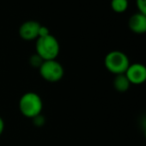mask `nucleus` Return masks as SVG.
<instances>
[{
    "label": "nucleus",
    "instance_id": "obj_6",
    "mask_svg": "<svg viewBox=\"0 0 146 146\" xmlns=\"http://www.w3.org/2000/svg\"><path fill=\"white\" fill-rule=\"evenodd\" d=\"M41 24L37 21L28 20L25 21L19 27V36L25 41L36 40L39 36V29Z\"/></svg>",
    "mask_w": 146,
    "mask_h": 146
},
{
    "label": "nucleus",
    "instance_id": "obj_9",
    "mask_svg": "<svg viewBox=\"0 0 146 146\" xmlns=\"http://www.w3.org/2000/svg\"><path fill=\"white\" fill-rule=\"evenodd\" d=\"M111 9L116 13H123L128 8V0H111Z\"/></svg>",
    "mask_w": 146,
    "mask_h": 146
},
{
    "label": "nucleus",
    "instance_id": "obj_4",
    "mask_svg": "<svg viewBox=\"0 0 146 146\" xmlns=\"http://www.w3.org/2000/svg\"><path fill=\"white\" fill-rule=\"evenodd\" d=\"M39 74L47 82H58L64 75L63 66L56 60H45L39 66Z\"/></svg>",
    "mask_w": 146,
    "mask_h": 146
},
{
    "label": "nucleus",
    "instance_id": "obj_5",
    "mask_svg": "<svg viewBox=\"0 0 146 146\" xmlns=\"http://www.w3.org/2000/svg\"><path fill=\"white\" fill-rule=\"evenodd\" d=\"M124 74L130 84L139 85L144 83L146 80V67L141 63H133L128 66Z\"/></svg>",
    "mask_w": 146,
    "mask_h": 146
},
{
    "label": "nucleus",
    "instance_id": "obj_1",
    "mask_svg": "<svg viewBox=\"0 0 146 146\" xmlns=\"http://www.w3.org/2000/svg\"><path fill=\"white\" fill-rule=\"evenodd\" d=\"M35 49H36V54L43 61L53 60L56 59L60 52V44L56 37L53 36L52 34H48L36 39Z\"/></svg>",
    "mask_w": 146,
    "mask_h": 146
},
{
    "label": "nucleus",
    "instance_id": "obj_8",
    "mask_svg": "<svg viewBox=\"0 0 146 146\" xmlns=\"http://www.w3.org/2000/svg\"><path fill=\"white\" fill-rule=\"evenodd\" d=\"M130 82L128 81L127 77L125 74H117L115 75V78L113 80V87L115 88L117 91L119 92H125L129 89L130 87Z\"/></svg>",
    "mask_w": 146,
    "mask_h": 146
},
{
    "label": "nucleus",
    "instance_id": "obj_2",
    "mask_svg": "<svg viewBox=\"0 0 146 146\" xmlns=\"http://www.w3.org/2000/svg\"><path fill=\"white\" fill-rule=\"evenodd\" d=\"M43 102L41 97L35 92H26L19 100V110L27 118H35L41 114Z\"/></svg>",
    "mask_w": 146,
    "mask_h": 146
},
{
    "label": "nucleus",
    "instance_id": "obj_3",
    "mask_svg": "<svg viewBox=\"0 0 146 146\" xmlns=\"http://www.w3.org/2000/svg\"><path fill=\"white\" fill-rule=\"evenodd\" d=\"M104 65L106 69L112 74H123L130 65L129 58L124 52L113 50L107 53L104 58Z\"/></svg>",
    "mask_w": 146,
    "mask_h": 146
},
{
    "label": "nucleus",
    "instance_id": "obj_7",
    "mask_svg": "<svg viewBox=\"0 0 146 146\" xmlns=\"http://www.w3.org/2000/svg\"><path fill=\"white\" fill-rule=\"evenodd\" d=\"M128 26L132 32L143 34L146 32V15L140 12L134 13L128 21Z\"/></svg>",
    "mask_w": 146,
    "mask_h": 146
},
{
    "label": "nucleus",
    "instance_id": "obj_11",
    "mask_svg": "<svg viewBox=\"0 0 146 146\" xmlns=\"http://www.w3.org/2000/svg\"><path fill=\"white\" fill-rule=\"evenodd\" d=\"M42 62H43V60L37 54H33L32 56H31L30 63H31V65H32V66H36V67H38V68H39V66H40Z\"/></svg>",
    "mask_w": 146,
    "mask_h": 146
},
{
    "label": "nucleus",
    "instance_id": "obj_12",
    "mask_svg": "<svg viewBox=\"0 0 146 146\" xmlns=\"http://www.w3.org/2000/svg\"><path fill=\"white\" fill-rule=\"evenodd\" d=\"M48 34H50V32H49V29L47 28L46 26H43V25H41L40 29H39V36L38 37L46 36V35H48Z\"/></svg>",
    "mask_w": 146,
    "mask_h": 146
},
{
    "label": "nucleus",
    "instance_id": "obj_10",
    "mask_svg": "<svg viewBox=\"0 0 146 146\" xmlns=\"http://www.w3.org/2000/svg\"><path fill=\"white\" fill-rule=\"evenodd\" d=\"M136 7L138 12L146 15V0H136Z\"/></svg>",
    "mask_w": 146,
    "mask_h": 146
},
{
    "label": "nucleus",
    "instance_id": "obj_13",
    "mask_svg": "<svg viewBox=\"0 0 146 146\" xmlns=\"http://www.w3.org/2000/svg\"><path fill=\"white\" fill-rule=\"evenodd\" d=\"M4 127H5V124H4V121L1 117H0V136L2 135L3 131H4Z\"/></svg>",
    "mask_w": 146,
    "mask_h": 146
}]
</instances>
